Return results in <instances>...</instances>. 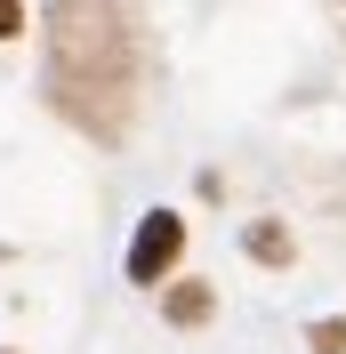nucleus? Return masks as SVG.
I'll list each match as a JSON object with an SVG mask.
<instances>
[{"label": "nucleus", "instance_id": "nucleus-1", "mask_svg": "<svg viewBox=\"0 0 346 354\" xmlns=\"http://www.w3.org/2000/svg\"><path fill=\"white\" fill-rule=\"evenodd\" d=\"M48 105L97 145L129 137L137 105H145L137 0H48Z\"/></svg>", "mask_w": 346, "mask_h": 354}, {"label": "nucleus", "instance_id": "nucleus-2", "mask_svg": "<svg viewBox=\"0 0 346 354\" xmlns=\"http://www.w3.org/2000/svg\"><path fill=\"white\" fill-rule=\"evenodd\" d=\"M177 258H185V218H177V209H145V225H137L121 274H129L137 290H161V282L177 274Z\"/></svg>", "mask_w": 346, "mask_h": 354}, {"label": "nucleus", "instance_id": "nucleus-4", "mask_svg": "<svg viewBox=\"0 0 346 354\" xmlns=\"http://www.w3.org/2000/svg\"><path fill=\"white\" fill-rule=\"evenodd\" d=\"M242 250H250L258 266H290V258H298L290 225H274V218H250V225H242Z\"/></svg>", "mask_w": 346, "mask_h": 354}, {"label": "nucleus", "instance_id": "nucleus-5", "mask_svg": "<svg viewBox=\"0 0 346 354\" xmlns=\"http://www.w3.org/2000/svg\"><path fill=\"white\" fill-rule=\"evenodd\" d=\"M306 346H314V354H346V314H330V322H314V330H306Z\"/></svg>", "mask_w": 346, "mask_h": 354}, {"label": "nucleus", "instance_id": "nucleus-6", "mask_svg": "<svg viewBox=\"0 0 346 354\" xmlns=\"http://www.w3.org/2000/svg\"><path fill=\"white\" fill-rule=\"evenodd\" d=\"M24 32V0H0V41H17Z\"/></svg>", "mask_w": 346, "mask_h": 354}, {"label": "nucleus", "instance_id": "nucleus-7", "mask_svg": "<svg viewBox=\"0 0 346 354\" xmlns=\"http://www.w3.org/2000/svg\"><path fill=\"white\" fill-rule=\"evenodd\" d=\"M0 354H17V346H0Z\"/></svg>", "mask_w": 346, "mask_h": 354}, {"label": "nucleus", "instance_id": "nucleus-3", "mask_svg": "<svg viewBox=\"0 0 346 354\" xmlns=\"http://www.w3.org/2000/svg\"><path fill=\"white\" fill-rule=\"evenodd\" d=\"M210 314H217V290L210 282H170L161 290V322H170V330H201Z\"/></svg>", "mask_w": 346, "mask_h": 354}]
</instances>
